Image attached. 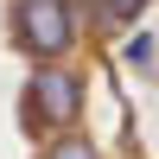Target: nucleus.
Wrapping results in <instances>:
<instances>
[{
    "label": "nucleus",
    "instance_id": "obj_1",
    "mask_svg": "<svg viewBox=\"0 0 159 159\" xmlns=\"http://www.w3.org/2000/svg\"><path fill=\"white\" fill-rule=\"evenodd\" d=\"M13 38H19V51H32V57H64V51L76 45L70 0H19V7H13Z\"/></svg>",
    "mask_w": 159,
    "mask_h": 159
},
{
    "label": "nucleus",
    "instance_id": "obj_2",
    "mask_svg": "<svg viewBox=\"0 0 159 159\" xmlns=\"http://www.w3.org/2000/svg\"><path fill=\"white\" fill-rule=\"evenodd\" d=\"M25 96H32V121H51V127H70L76 115H83V83H76L70 70H38Z\"/></svg>",
    "mask_w": 159,
    "mask_h": 159
},
{
    "label": "nucleus",
    "instance_id": "obj_3",
    "mask_svg": "<svg viewBox=\"0 0 159 159\" xmlns=\"http://www.w3.org/2000/svg\"><path fill=\"white\" fill-rule=\"evenodd\" d=\"M45 159H96V147H89V140H76V134H70V140H57V147H51Z\"/></svg>",
    "mask_w": 159,
    "mask_h": 159
},
{
    "label": "nucleus",
    "instance_id": "obj_4",
    "mask_svg": "<svg viewBox=\"0 0 159 159\" xmlns=\"http://www.w3.org/2000/svg\"><path fill=\"white\" fill-rule=\"evenodd\" d=\"M140 7H147V0H102V13H108V19H134Z\"/></svg>",
    "mask_w": 159,
    "mask_h": 159
},
{
    "label": "nucleus",
    "instance_id": "obj_5",
    "mask_svg": "<svg viewBox=\"0 0 159 159\" xmlns=\"http://www.w3.org/2000/svg\"><path fill=\"white\" fill-rule=\"evenodd\" d=\"M127 64H153V38H147V32L127 38Z\"/></svg>",
    "mask_w": 159,
    "mask_h": 159
}]
</instances>
